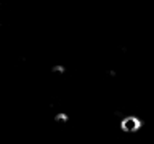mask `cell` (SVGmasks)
<instances>
[{"label":"cell","mask_w":154,"mask_h":144,"mask_svg":"<svg viewBox=\"0 0 154 144\" xmlns=\"http://www.w3.org/2000/svg\"><path fill=\"white\" fill-rule=\"evenodd\" d=\"M120 128L124 130V131L127 133H133V131H138L140 128H141V120L133 117V115H130V117H125L122 120V123H120Z\"/></svg>","instance_id":"1"},{"label":"cell","mask_w":154,"mask_h":144,"mask_svg":"<svg viewBox=\"0 0 154 144\" xmlns=\"http://www.w3.org/2000/svg\"><path fill=\"white\" fill-rule=\"evenodd\" d=\"M55 70H56V72H64V67H61V66H56V67H55Z\"/></svg>","instance_id":"3"},{"label":"cell","mask_w":154,"mask_h":144,"mask_svg":"<svg viewBox=\"0 0 154 144\" xmlns=\"http://www.w3.org/2000/svg\"><path fill=\"white\" fill-rule=\"evenodd\" d=\"M55 120H56V122H66V120H67V115H66V114H58L56 117H55Z\"/></svg>","instance_id":"2"}]
</instances>
